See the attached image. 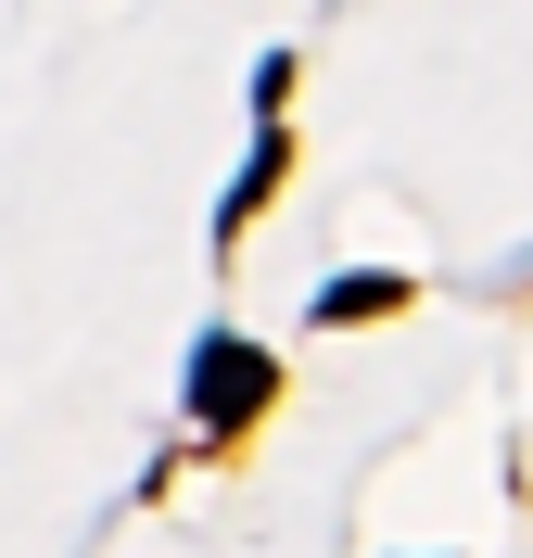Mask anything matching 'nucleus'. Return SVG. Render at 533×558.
<instances>
[{
  "instance_id": "1",
  "label": "nucleus",
  "mask_w": 533,
  "mask_h": 558,
  "mask_svg": "<svg viewBox=\"0 0 533 558\" xmlns=\"http://www.w3.org/2000/svg\"><path fill=\"white\" fill-rule=\"evenodd\" d=\"M267 407H280V355L242 343V330H216V343L191 355V418H204V432H254Z\"/></svg>"
},
{
  "instance_id": "2",
  "label": "nucleus",
  "mask_w": 533,
  "mask_h": 558,
  "mask_svg": "<svg viewBox=\"0 0 533 558\" xmlns=\"http://www.w3.org/2000/svg\"><path fill=\"white\" fill-rule=\"evenodd\" d=\"M393 305H407V279H393V267H355V279L318 292V330H355V317H393Z\"/></svg>"
},
{
  "instance_id": "3",
  "label": "nucleus",
  "mask_w": 533,
  "mask_h": 558,
  "mask_svg": "<svg viewBox=\"0 0 533 558\" xmlns=\"http://www.w3.org/2000/svg\"><path fill=\"white\" fill-rule=\"evenodd\" d=\"M267 191H280V128H267V153H254V166H242V191L216 204V242H242V229H254V204H267Z\"/></svg>"
}]
</instances>
